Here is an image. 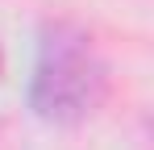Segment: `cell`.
<instances>
[{
  "label": "cell",
  "mask_w": 154,
  "mask_h": 150,
  "mask_svg": "<svg viewBox=\"0 0 154 150\" xmlns=\"http://www.w3.org/2000/svg\"><path fill=\"white\" fill-rule=\"evenodd\" d=\"M104 71L100 54L88 33L71 25H54L42 42L38 79H33V104L50 121H79L104 100Z\"/></svg>",
  "instance_id": "obj_1"
}]
</instances>
